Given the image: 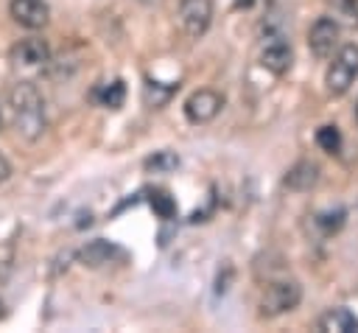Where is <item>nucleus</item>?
<instances>
[{
  "label": "nucleus",
  "instance_id": "6e6552de",
  "mask_svg": "<svg viewBox=\"0 0 358 333\" xmlns=\"http://www.w3.org/2000/svg\"><path fill=\"white\" fill-rule=\"evenodd\" d=\"M291 62H294V50L285 42V36H268V42L263 45V53H260V64L268 73L282 76L291 70Z\"/></svg>",
  "mask_w": 358,
  "mask_h": 333
},
{
  "label": "nucleus",
  "instance_id": "1a4fd4ad",
  "mask_svg": "<svg viewBox=\"0 0 358 333\" xmlns=\"http://www.w3.org/2000/svg\"><path fill=\"white\" fill-rule=\"evenodd\" d=\"M50 59V45L42 39V36H28V39H20L14 48H11V62L14 64H22V67H39Z\"/></svg>",
  "mask_w": 358,
  "mask_h": 333
},
{
  "label": "nucleus",
  "instance_id": "423d86ee",
  "mask_svg": "<svg viewBox=\"0 0 358 333\" xmlns=\"http://www.w3.org/2000/svg\"><path fill=\"white\" fill-rule=\"evenodd\" d=\"M224 106V98L215 92V90H196L187 101H185V118L196 126L201 123H210Z\"/></svg>",
  "mask_w": 358,
  "mask_h": 333
},
{
  "label": "nucleus",
  "instance_id": "aec40b11",
  "mask_svg": "<svg viewBox=\"0 0 358 333\" xmlns=\"http://www.w3.org/2000/svg\"><path fill=\"white\" fill-rule=\"evenodd\" d=\"M260 0H235V8H255Z\"/></svg>",
  "mask_w": 358,
  "mask_h": 333
},
{
  "label": "nucleus",
  "instance_id": "f257e3e1",
  "mask_svg": "<svg viewBox=\"0 0 358 333\" xmlns=\"http://www.w3.org/2000/svg\"><path fill=\"white\" fill-rule=\"evenodd\" d=\"M8 115H11V126L20 137L25 140H36L42 137L48 118H45V98L42 92L31 84V81H20L11 92H8Z\"/></svg>",
  "mask_w": 358,
  "mask_h": 333
},
{
  "label": "nucleus",
  "instance_id": "4468645a",
  "mask_svg": "<svg viewBox=\"0 0 358 333\" xmlns=\"http://www.w3.org/2000/svg\"><path fill=\"white\" fill-rule=\"evenodd\" d=\"M327 8L338 25L344 28H358V0H327Z\"/></svg>",
  "mask_w": 358,
  "mask_h": 333
},
{
  "label": "nucleus",
  "instance_id": "9b49d317",
  "mask_svg": "<svg viewBox=\"0 0 358 333\" xmlns=\"http://www.w3.org/2000/svg\"><path fill=\"white\" fill-rule=\"evenodd\" d=\"M316 182H319V165L310 162V160L296 162V165L285 173V179H282V185L291 187V190H310Z\"/></svg>",
  "mask_w": 358,
  "mask_h": 333
},
{
  "label": "nucleus",
  "instance_id": "7ed1b4c3",
  "mask_svg": "<svg viewBox=\"0 0 358 333\" xmlns=\"http://www.w3.org/2000/svg\"><path fill=\"white\" fill-rule=\"evenodd\" d=\"M302 299V288L296 280H274L266 285V291L260 294V313L263 316H280V313H288L299 305Z\"/></svg>",
  "mask_w": 358,
  "mask_h": 333
},
{
  "label": "nucleus",
  "instance_id": "39448f33",
  "mask_svg": "<svg viewBox=\"0 0 358 333\" xmlns=\"http://www.w3.org/2000/svg\"><path fill=\"white\" fill-rule=\"evenodd\" d=\"M338 36H341V25L333 17H319L308 31V48L316 59H327L338 48Z\"/></svg>",
  "mask_w": 358,
  "mask_h": 333
},
{
  "label": "nucleus",
  "instance_id": "9d476101",
  "mask_svg": "<svg viewBox=\"0 0 358 333\" xmlns=\"http://www.w3.org/2000/svg\"><path fill=\"white\" fill-rule=\"evenodd\" d=\"M115 257L123 260L126 252H123L120 246L109 243V241H92V243H87V246L81 249V260H84V266H103V263H112Z\"/></svg>",
  "mask_w": 358,
  "mask_h": 333
},
{
  "label": "nucleus",
  "instance_id": "f03ea898",
  "mask_svg": "<svg viewBox=\"0 0 358 333\" xmlns=\"http://www.w3.org/2000/svg\"><path fill=\"white\" fill-rule=\"evenodd\" d=\"M358 78V45H344L338 48V53L333 56L324 84L330 95H344Z\"/></svg>",
  "mask_w": 358,
  "mask_h": 333
},
{
  "label": "nucleus",
  "instance_id": "0eeeda50",
  "mask_svg": "<svg viewBox=\"0 0 358 333\" xmlns=\"http://www.w3.org/2000/svg\"><path fill=\"white\" fill-rule=\"evenodd\" d=\"M8 14L17 25L28 28V31H39L48 25L50 20V8L45 0H11L8 3Z\"/></svg>",
  "mask_w": 358,
  "mask_h": 333
},
{
  "label": "nucleus",
  "instance_id": "ddd939ff",
  "mask_svg": "<svg viewBox=\"0 0 358 333\" xmlns=\"http://www.w3.org/2000/svg\"><path fill=\"white\" fill-rule=\"evenodd\" d=\"M123 98H126V87H123L120 78L103 81V84H98L92 90V101L101 104V106H106V109H120L123 106Z\"/></svg>",
  "mask_w": 358,
  "mask_h": 333
},
{
  "label": "nucleus",
  "instance_id": "20e7f679",
  "mask_svg": "<svg viewBox=\"0 0 358 333\" xmlns=\"http://www.w3.org/2000/svg\"><path fill=\"white\" fill-rule=\"evenodd\" d=\"M213 22V0H182L179 3V25L190 39L207 34Z\"/></svg>",
  "mask_w": 358,
  "mask_h": 333
},
{
  "label": "nucleus",
  "instance_id": "dca6fc26",
  "mask_svg": "<svg viewBox=\"0 0 358 333\" xmlns=\"http://www.w3.org/2000/svg\"><path fill=\"white\" fill-rule=\"evenodd\" d=\"M148 204H151V210H154L159 218H173V215H176V201H173V196H168L165 190H151V193H148Z\"/></svg>",
  "mask_w": 358,
  "mask_h": 333
},
{
  "label": "nucleus",
  "instance_id": "f3484780",
  "mask_svg": "<svg viewBox=\"0 0 358 333\" xmlns=\"http://www.w3.org/2000/svg\"><path fill=\"white\" fill-rule=\"evenodd\" d=\"M316 143L327 151V154H338L341 151V132L336 126H322L316 132Z\"/></svg>",
  "mask_w": 358,
  "mask_h": 333
},
{
  "label": "nucleus",
  "instance_id": "2eb2a0df",
  "mask_svg": "<svg viewBox=\"0 0 358 333\" xmlns=\"http://www.w3.org/2000/svg\"><path fill=\"white\" fill-rule=\"evenodd\" d=\"M344 221H347V210H344V207L322 210V213H316V218H313V224L322 229V235H333V232H338V229L344 227Z\"/></svg>",
  "mask_w": 358,
  "mask_h": 333
},
{
  "label": "nucleus",
  "instance_id": "6ab92c4d",
  "mask_svg": "<svg viewBox=\"0 0 358 333\" xmlns=\"http://www.w3.org/2000/svg\"><path fill=\"white\" fill-rule=\"evenodd\" d=\"M8 173H11V168H8V162H6V157L0 154V182H3V179H6Z\"/></svg>",
  "mask_w": 358,
  "mask_h": 333
},
{
  "label": "nucleus",
  "instance_id": "f8f14e48",
  "mask_svg": "<svg viewBox=\"0 0 358 333\" xmlns=\"http://www.w3.org/2000/svg\"><path fill=\"white\" fill-rule=\"evenodd\" d=\"M319 330L327 333H347V330H358V316L347 308H330L319 316Z\"/></svg>",
  "mask_w": 358,
  "mask_h": 333
},
{
  "label": "nucleus",
  "instance_id": "a211bd4d",
  "mask_svg": "<svg viewBox=\"0 0 358 333\" xmlns=\"http://www.w3.org/2000/svg\"><path fill=\"white\" fill-rule=\"evenodd\" d=\"M176 157L171 154V151H159L157 157H151L148 162H145V168H154V171H168V168H176Z\"/></svg>",
  "mask_w": 358,
  "mask_h": 333
},
{
  "label": "nucleus",
  "instance_id": "412c9836",
  "mask_svg": "<svg viewBox=\"0 0 358 333\" xmlns=\"http://www.w3.org/2000/svg\"><path fill=\"white\" fill-rule=\"evenodd\" d=\"M355 120H358V104H355Z\"/></svg>",
  "mask_w": 358,
  "mask_h": 333
}]
</instances>
